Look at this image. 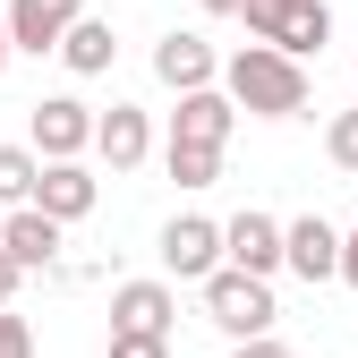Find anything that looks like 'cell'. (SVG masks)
I'll return each instance as SVG.
<instances>
[{"instance_id":"obj_1","label":"cell","mask_w":358,"mask_h":358,"mask_svg":"<svg viewBox=\"0 0 358 358\" xmlns=\"http://www.w3.org/2000/svg\"><path fill=\"white\" fill-rule=\"evenodd\" d=\"M213 85H222V103H231V111H256V120H290V111H307V69L282 60V52H264V43L231 52Z\"/></svg>"},{"instance_id":"obj_2","label":"cell","mask_w":358,"mask_h":358,"mask_svg":"<svg viewBox=\"0 0 358 358\" xmlns=\"http://www.w3.org/2000/svg\"><path fill=\"white\" fill-rule=\"evenodd\" d=\"M205 316L231 333V341H264L273 333V282H256V273H231V264H222V273H205Z\"/></svg>"},{"instance_id":"obj_3","label":"cell","mask_w":358,"mask_h":358,"mask_svg":"<svg viewBox=\"0 0 358 358\" xmlns=\"http://www.w3.org/2000/svg\"><path fill=\"white\" fill-rule=\"evenodd\" d=\"M85 145H94V111H85L77 94H43L34 103V162H77Z\"/></svg>"},{"instance_id":"obj_4","label":"cell","mask_w":358,"mask_h":358,"mask_svg":"<svg viewBox=\"0 0 358 358\" xmlns=\"http://www.w3.org/2000/svg\"><path fill=\"white\" fill-rule=\"evenodd\" d=\"M85 17V0H9L0 26H9V52H60V34Z\"/></svg>"},{"instance_id":"obj_5","label":"cell","mask_w":358,"mask_h":358,"mask_svg":"<svg viewBox=\"0 0 358 358\" xmlns=\"http://www.w3.org/2000/svg\"><path fill=\"white\" fill-rule=\"evenodd\" d=\"M222 256H231V273L273 282V273H282V222H273V213H239V222H222Z\"/></svg>"},{"instance_id":"obj_6","label":"cell","mask_w":358,"mask_h":358,"mask_svg":"<svg viewBox=\"0 0 358 358\" xmlns=\"http://www.w3.org/2000/svg\"><path fill=\"white\" fill-rule=\"evenodd\" d=\"M282 264L299 282H333L341 273V231L324 213H307V222H282Z\"/></svg>"},{"instance_id":"obj_7","label":"cell","mask_w":358,"mask_h":358,"mask_svg":"<svg viewBox=\"0 0 358 358\" xmlns=\"http://www.w3.org/2000/svg\"><path fill=\"white\" fill-rule=\"evenodd\" d=\"M26 205L43 222H85V213H94V171H85V162H43Z\"/></svg>"},{"instance_id":"obj_8","label":"cell","mask_w":358,"mask_h":358,"mask_svg":"<svg viewBox=\"0 0 358 358\" xmlns=\"http://www.w3.org/2000/svg\"><path fill=\"white\" fill-rule=\"evenodd\" d=\"M154 77L171 85V94H205V85L222 77V60H213L205 34H162V43H154Z\"/></svg>"},{"instance_id":"obj_9","label":"cell","mask_w":358,"mask_h":358,"mask_svg":"<svg viewBox=\"0 0 358 358\" xmlns=\"http://www.w3.org/2000/svg\"><path fill=\"white\" fill-rule=\"evenodd\" d=\"M162 264L179 282H205V273H222V231L213 222H196V213H179L171 231H162Z\"/></svg>"},{"instance_id":"obj_10","label":"cell","mask_w":358,"mask_h":358,"mask_svg":"<svg viewBox=\"0 0 358 358\" xmlns=\"http://www.w3.org/2000/svg\"><path fill=\"white\" fill-rule=\"evenodd\" d=\"M171 290L162 282H120L111 290V333H145V341H171Z\"/></svg>"},{"instance_id":"obj_11","label":"cell","mask_w":358,"mask_h":358,"mask_svg":"<svg viewBox=\"0 0 358 358\" xmlns=\"http://www.w3.org/2000/svg\"><path fill=\"white\" fill-rule=\"evenodd\" d=\"M231 103H222V85H205V94H179V111H171V145H205V154H222V137H231Z\"/></svg>"},{"instance_id":"obj_12","label":"cell","mask_w":358,"mask_h":358,"mask_svg":"<svg viewBox=\"0 0 358 358\" xmlns=\"http://www.w3.org/2000/svg\"><path fill=\"white\" fill-rule=\"evenodd\" d=\"M0 256H9L17 273H34V264H52V256H60V222H43L34 205L0 213Z\"/></svg>"},{"instance_id":"obj_13","label":"cell","mask_w":358,"mask_h":358,"mask_svg":"<svg viewBox=\"0 0 358 358\" xmlns=\"http://www.w3.org/2000/svg\"><path fill=\"white\" fill-rule=\"evenodd\" d=\"M145 145H154V137H145V111H137V103H111V111L94 120V154H103L111 171H137Z\"/></svg>"},{"instance_id":"obj_14","label":"cell","mask_w":358,"mask_h":358,"mask_svg":"<svg viewBox=\"0 0 358 358\" xmlns=\"http://www.w3.org/2000/svg\"><path fill=\"white\" fill-rule=\"evenodd\" d=\"M324 43H333V9H324V0H290L282 26H273V52L282 60H307V52H324Z\"/></svg>"},{"instance_id":"obj_15","label":"cell","mask_w":358,"mask_h":358,"mask_svg":"<svg viewBox=\"0 0 358 358\" xmlns=\"http://www.w3.org/2000/svg\"><path fill=\"white\" fill-rule=\"evenodd\" d=\"M111 52H120V34H111L103 17H77V26L60 34V60H69L77 77H103V69H111Z\"/></svg>"},{"instance_id":"obj_16","label":"cell","mask_w":358,"mask_h":358,"mask_svg":"<svg viewBox=\"0 0 358 358\" xmlns=\"http://www.w3.org/2000/svg\"><path fill=\"white\" fill-rule=\"evenodd\" d=\"M34 171H43V162H34L26 145H0V205H9V213L34 196Z\"/></svg>"},{"instance_id":"obj_17","label":"cell","mask_w":358,"mask_h":358,"mask_svg":"<svg viewBox=\"0 0 358 358\" xmlns=\"http://www.w3.org/2000/svg\"><path fill=\"white\" fill-rule=\"evenodd\" d=\"M162 162H171L179 188H213V179H222V154H205V145H171Z\"/></svg>"},{"instance_id":"obj_18","label":"cell","mask_w":358,"mask_h":358,"mask_svg":"<svg viewBox=\"0 0 358 358\" xmlns=\"http://www.w3.org/2000/svg\"><path fill=\"white\" fill-rule=\"evenodd\" d=\"M324 154H333L341 171H358V111H341V120L324 128Z\"/></svg>"},{"instance_id":"obj_19","label":"cell","mask_w":358,"mask_h":358,"mask_svg":"<svg viewBox=\"0 0 358 358\" xmlns=\"http://www.w3.org/2000/svg\"><path fill=\"white\" fill-rule=\"evenodd\" d=\"M282 9H290V0H239V17H248V34L264 43V52H273V26H282Z\"/></svg>"},{"instance_id":"obj_20","label":"cell","mask_w":358,"mask_h":358,"mask_svg":"<svg viewBox=\"0 0 358 358\" xmlns=\"http://www.w3.org/2000/svg\"><path fill=\"white\" fill-rule=\"evenodd\" d=\"M0 358H34V324L9 316V307H0Z\"/></svg>"},{"instance_id":"obj_21","label":"cell","mask_w":358,"mask_h":358,"mask_svg":"<svg viewBox=\"0 0 358 358\" xmlns=\"http://www.w3.org/2000/svg\"><path fill=\"white\" fill-rule=\"evenodd\" d=\"M111 358H171V341H145V333H111Z\"/></svg>"},{"instance_id":"obj_22","label":"cell","mask_w":358,"mask_h":358,"mask_svg":"<svg viewBox=\"0 0 358 358\" xmlns=\"http://www.w3.org/2000/svg\"><path fill=\"white\" fill-rule=\"evenodd\" d=\"M231 358H290V350H282V341H273V333H264V341H239V350H231Z\"/></svg>"},{"instance_id":"obj_23","label":"cell","mask_w":358,"mask_h":358,"mask_svg":"<svg viewBox=\"0 0 358 358\" xmlns=\"http://www.w3.org/2000/svg\"><path fill=\"white\" fill-rule=\"evenodd\" d=\"M333 282H350V290H358V231L341 239V273H333Z\"/></svg>"},{"instance_id":"obj_24","label":"cell","mask_w":358,"mask_h":358,"mask_svg":"<svg viewBox=\"0 0 358 358\" xmlns=\"http://www.w3.org/2000/svg\"><path fill=\"white\" fill-rule=\"evenodd\" d=\"M17 282H26V273H17V264H9V256H0V307H9V299H17Z\"/></svg>"},{"instance_id":"obj_25","label":"cell","mask_w":358,"mask_h":358,"mask_svg":"<svg viewBox=\"0 0 358 358\" xmlns=\"http://www.w3.org/2000/svg\"><path fill=\"white\" fill-rule=\"evenodd\" d=\"M205 9H213V17H239V0H205Z\"/></svg>"},{"instance_id":"obj_26","label":"cell","mask_w":358,"mask_h":358,"mask_svg":"<svg viewBox=\"0 0 358 358\" xmlns=\"http://www.w3.org/2000/svg\"><path fill=\"white\" fill-rule=\"evenodd\" d=\"M0 69H9V26H0Z\"/></svg>"}]
</instances>
